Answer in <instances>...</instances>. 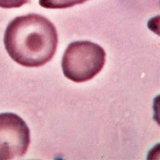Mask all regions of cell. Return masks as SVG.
<instances>
[{"label": "cell", "instance_id": "obj_4", "mask_svg": "<svg viewBox=\"0 0 160 160\" xmlns=\"http://www.w3.org/2000/svg\"><path fill=\"white\" fill-rule=\"evenodd\" d=\"M88 0H39V4L42 8L50 9L67 8L75 5L81 4Z\"/></svg>", "mask_w": 160, "mask_h": 160}, {"label": "cell", "instance_id": "obj_5", "mask_svg": "<svg viewBox=\"0 0 160 160\" xmlns=\"http://www.w3.org/2000/svg\"><path fill=\"white\" fill-rule=\"evenodd\" d=\"M31 0H0V8H15L29 2Z\"/></svg>", "mask_w": 160, "mask_h": 160}, {"label": "cell", "instance_id": "obj_2", "mask_svg": "<svg viewBox=\"0 0 160 160\" xmlns=\"http://www.w3.org/2000/svg\"><path fill=\"white\" fill-rule=\"evenodd\" d=\"M105 60L106 52L100 45L89 41H76L71 42L63 53L62 72L72 82H87L101 72Z\"/></svg>", "mask_w": 160, "mask_h": 160}, {"label": "cell", "instance_id": "obj_1", "mask_svg": "<svg viewBox=\"0 0 160 160\" xmlns=\"http://www.w3.org/2000/svg\"><path fill=\"white\" fill-rule=\"evenodd\" d=\"M3 42L15 62L24 67L38 68L54 56L58 38L56 28L49 19L31 13L15 18L8 23Z\"/></svg>", "mask_w": 160, "mask_h": 160}, {"label": "cell", "instance_id": "obj_3", "mask_svg": "<svg viewBox=\"0 0 160 160\" xmlns=\"http://www.w3.org/2000/svg\"><path fill=\"white\" fill-rule=\"evenodd\" d=\"M30 144L29 128L12 112L0 113V160L22 157Z\"/></svg>", "mask_w": 160, "mask_h": 160}]
</instances>
